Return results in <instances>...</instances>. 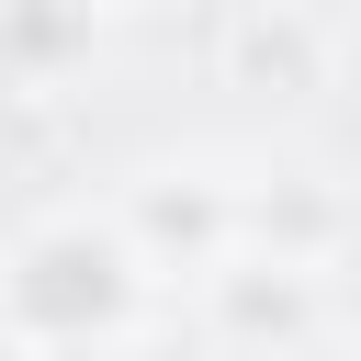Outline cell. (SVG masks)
Returning a JSON list of instances; mask_svg holds the SVG:
<instances>
[{"label":"cell","mask_w":361,"mask_h":361,"mask_svg":"<svg viewBox=\"0 0 361 361\" xmlns=\"http://www.w3.org/2000/svg\"><path fill=\"white\" fill-rule=\"evenodd\" d=\"M226 79L237 90H271V102L327 90V23H305L293 0H248L237 34H226Z\"/></svg>","instance_id":"3"},{"label":"cell","mask_w":361,"mask_h":361,"mask_svg":"<svg viewBox=\"0 0 361 361\" xmlns=\"http://www.w3.org/2000/svg\"><path fill=\"white\" fill-rule=\"evenodd\" d=\"M0 34H11L23 68H56V56L90 45V0H0Z\"/></svg>","instance_id":"4"},{"label":"cell","mask_w":361,"mask_h":361,"mask_svg":"<svg viewBox=\"0 0 361 361\" xmlns=\"http://www.w3.org/2000/svg\"><path fill=\"white\" fill-rule=\"evenodd\" d=\"M90 11H113V0H90Z\"/></svg>","instance_id":"5"},{"label":"cell","mask_w":361,"mask_h":361,"mask_svg":"<svg viewBox=\"0 0 361 361\" xmlns=\"http://www.w3.org/2000/svg\"><path fill=\"white\" fill-rule=\"evenodd\" d=\"M113 226H124V248L147 259V282H158V271H214V259L237 248V180H214V169H147V180L113 203Z\"/></svg>","instance_id":"2"},{"label":"cell","mask_w":361,"mask_h":361,"mask_svg":"<svg viewBox=\"0 0 361 361\" xmlns=\"http://www.w3.org/2000/svg\"><path fill=\"white\" fill-rule=\"evenodd\" d=\"M147 259L124 248L113 214H56L0 259V338L23 350H79V338H135Z\"/></svg>","instance_id":"1"}]
</instances>
